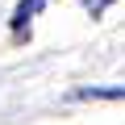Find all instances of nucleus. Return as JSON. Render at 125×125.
Segmentation results:
<instances>
[{
    "instance_id": "1",
    "label": "nucleus",
    "mask_w": 125,
    "mask_h": 125,
    "mask_svg": "<svg viewBox=\"0 0 125 125\" xmlns=\"http://www.w3.org/2000/svg\"><path fill=\"white\" fill-rule=\"evenodd\" d=\"M42 9H46V0H21L17 13H13V29H17V33H21V29H29L33 13H42Z\"/></svg>"
},
{
    "instance_id": "2",
    "label": "nucleus",
    "mask_w": 125,
    "mask_h": 125,
    "mask_svg": "<svg viewBox=\"0 0 125 125\" xmlns=\"http://www.w3.org/2000/svg\"><path fill=\"white\" fill-rule=\"evenodd\" d=\"M108 4H113V0H88V13H92V17H100Z\"/></svg>"
}]
</instances>
